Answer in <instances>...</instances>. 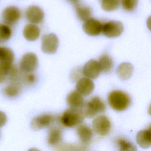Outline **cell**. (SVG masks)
<instances>
[{"label":"cell","mask_w":151,"mask_h":151,"mask_svg":"<svg viewBox=\"0 0 151 151\" xmlns=\"http://www.w3.org/2000/svg\"><path fill=\"white\" fill-rule=\"evenodd\" d=\"M98 62L99 63L101 71L106 73L110 72L114 65L112 58L110 55L107 54H102L100 57Z\"/></svg>","instance_id":"cell-23"},{"label":"cell","mask_w":151,"mask_h":151,"mask_svg":"<svg viewBox=\"0 0 151 151\" xmlns=\"http://www.w3.org/2000/svg\"><path fill=\"white\" fill-rule=\"evenodd\" d=\"M123 30V24L120 21H110L102 24L101 32L109 38H115L120 36Z\"/></svg>","instance_id":"cell-6"},{"label":"cell","mask_w":151,"mask_h":151,"mask_svg":"<svg viewBox=\"0 0 151 151\" xmlns=\"http://www.w3.org/2000/svg\"><path fill=\"white\" fill-rule=\"evenodd\" d=\"M75 10L77 16L80 20L86 21L90 18L92 10L90 6L77 3L75 4Z\"/></svg>","instance_id":"cell-20"},{"label":"cell","mask_w":151,"mask_h":151,"mask_svg":"<svg viewBox=\"0 0 151 151\" xmlns=\"http://www.w3.org/2000/svg\"><path fill=\"white\" fill-rule=\"evenodd\" d=\"M21 17V11L16 6L11 5L3 9L1 13V18L4 24L12 26L15 25Z\"/></svg>","instance_id":"cell-5"},{"label":"cell","mask_w":151,"mask_h":151,"mask_svg":"<svg viewBox=\"0 0 151 151\" xmlns=\"http://www.w3.org/2000/svg\"><path fill=\"white\" fill-rule=\"evenodd\" d=\"M66 101L70 109H81L84 104L83 97L76 90L70 92L67 95Z\"/></svg>","instance_id":"cell-14"},{"label":"cell","mask_w":151,"mask_h":151,"mask_svg":"<svg viewBox=\"0 0 151 151\" xmlns=\"http://www.w3.org/2000/svg\"><path fill=\"white\" fill-rule=\"evenodd\" d=\"M23 35L24 38L29 41H35L40 35L39 27L33 24L26 25L23 29Z\"/></svg>","instance_id":"cell-17"},{"label":"cell","mask_w":151,"mask_h":151,"mask_svg":"<svg viewBox=\"0 0 151 151\" xmlns=\"http://www.w3.org/2000/svg\"><path fill=\"white\" fill-rule=\"evenodd\" d=\"M22 78L24 83L27 84H32L36 80L35 76L32 73H26L23 77H22Z\"/></svg>","instance_id":"cell-30"},{"label":"cell","mask_w":151,"mask_h":151,"mask_svg":"<svg viewBox=\"0 0 151 151\" xmlns=\"http://www.w3.org/2000/svg\"><path fill=\"white\" fill-rule=\"evenodd\" d=\"M68 1H69L70 2H71L73 4H76L78 2L79 0H67Z\"/></svg>","instance_id":"cell-33"},{"label":"cell","mask_w":151,"mask_h":151,"mask_svg":"<svg viewBox=\"0 0 151 151\" xmlns=\"http://www.w3.org/2000/svg\"><path fill=\"white\" fill-rule=\"evenodd\" d=\"M62 140V132L61 130L57 127H53L49 130L47 142L51 146H56Z\"/></svg>","instance_id":"cell-22"},{"label":"cell","mask_w":151,"mask_h":151,"mask_svg":"<svg viewBox=\"0 0 151 151\" xmlns=\"http://www.w3.org/2000/svg\"><path fill=\"white\" fill-rule=\"evenodd\" d=\"M119 146V151H137L134 145L123 138H119L117 141Z\"/></svg>","instance_id":"cell-27"},{"label":"cell","mask_w":151,"mask_h":151,"mask_svg":"<svg viewBox=\"0 0 151 151\" xmlns=\"http://www.w3.org/2000/svg\"><path fill=\"white\" fill-rule=\"evenodd\" d=\"M87 144L81 143H63L61 145L57 151H86Z\"/></svg>","instance_id":"cell-24"},{"label":"cell","mask_w":151,"mask_h":151,"mask_svg":"<svg viewBox=\"0 0 151 151\" xmlns=\"http://www.w3.org/2000/svg\"><path fill=\"white\" fill-rule=\"evenodd\" d=\"M108 102L114 110L121 111L126 110L130 105L132 100L129 95L121 90H113L108 96Z\"/></svg>","instance_id":"cell-1"},{"label":"cell","mask_w":151,"mask_h":151,"mask_svg":"<svg viewBox=\"0 0 151 151\" xmlns=\"http://www.w3.org/2000/svg\"><path fill=\"white\" fill-rule=\"evenodd\" d=\"M38 58L33 52L25 54L19 62V68L23 73H31L33 72L38 66Z\"/></svg>","instance_id":"cell-7"},{"label":"cell","mask_w":151,"mask_h":151,"mask_svg":"<svg viewBox=\"0 0 151 151\" xmlns=\"http://www.w3.org/2000/svg\"><path fill=\"white\" fill-rule=\"evenodd\" d=\"M8 77L12 81H18V80L21 78V76L17 67L12 65L9 67L8 72Z\"/></svg>","instance_id":"cell-29"},{"label":"cell","mask_w":151,"mask_h":151,"mask_svg":"<svg viewBox=\"0 0 151 151\" xmlns=\"http://www.w3.org/2000/svg\"><path fill=\"white\" fill-rule=\"evenodd\" d=\"M106 109V107L104 101L100 97L96 96L84 103L81 110L84 117L92 118L98 113L104 112Z\"/></svg>","instance_id":"cell-2"},{"label":"cell","mask_w":151,"mask_h":151,"mask_svg":"<svg viewBox=\"0 0 151 151\" xmlns=\"http://www.w3.org/2000/svg\"><path fill=\"white\" fill-rule=\"evenodd\" d=\"M9 68L0 63V83L4 82L7 78Z\"/></svg>","instance_id":"cell-31"},{"label":"cell","mask_w":151,"mask_h":151,"mask_svg":"<svg viewBox=\"0 0 151 151\" xmlns=\"http://www.w3.org/2000/svg\"><path fill=\"white\" fill-rule=\"evenodd\" d=\"M92 126L96 133L101 136L108 135L111 129L110 120L105 115H100L94 118L92 122Z\"/></svg>","instance_id":"cell-4"},{"label":"cell","mask_w":151,"mask_h":151,"mask_svg":"<svg viewBox=\"0 0 151 151\" xmlns=\"http://www.w3.org/2000/svg\"><path fill=\"white\" fill-rule=\"evenodd\" d=\"M94 88L93 81L88 78L82 77L78 80L76 84V89L81 95L87 96L90 95Z\"/></svg>","instance_id":"cell-13"},{"label":"cell","mask_w":151,"mask_h":151,"mask_svg":"<svg viewBox=\"0 0 151 151\" xmlns=\"http://www.w3.org/2000/svg\"><path fill=\"white\" fill-rule=\"evenodd\" d=\"M101 28L102 23L93 18L84 21L83 25V31L91 36L99 35L101 32Z\"/></svg>","instance_id":"cell-12"},{"label":"cell","mask_w":151,"mask_h":151,"mask_svg":"<svg viewBox=\"0 0 151 151\" xmlns=\"http://www.w3.org/2000/svg\"><path fill=\"white\" fill-rule=\"evenodd\" d=\"M58 47V39L54 33L44 35L41 40V50L47 54L55 53Z\"/></svg>","instance_id":"cell-8"},{"label":"cell","mask_w":151,"mask_h":151,"mask_svg":"<svg viewBox=\"0 0 151 151\" xmlns=\"http://www.w3.org/2000/svg\"><path fill=\"white\" fill-rule=\"evenodd\" d=\"M22 91V86L19 81H12L6 86L3 92L5 96L9 98L17 97Z\"/></svg>","instance_id":"cell-18"},{"label":"cell","mask_w":151,"mask_h":151,"mask_svg":"<svg viewBox=\"0 0 151 151\" xmlns=\"http://www.w3.org/2000/svg\"><path fill=\"white\" fill-rule=\"evenodd\" d=\"M116 71L117 75L122 80H127L132 76L133 67L129 63H123L118 66Z\"/></svg>","instance_id":"cell-21"},{"label":"cell","mask_w":151,"mask_h":151,"mask_svg":"<svg viewBox=\"0 0 151 151\" xmlns=\"http://www.w3.org/2000/svg\"><path fill=\"white\" fill-rule=\"evenodd\" d=\"M120 0H102L101 3V8L108 12L116 10L119 6Z\"/></svg>","instance_id":"cell-26"},{"label":"cell","mask_w":151,"mask_h":151,"mask_svg":"<svg viewBox=\"0 0 151 151\" xmlns=\"http://www.w3.org/2000/svg\"><path fill=\"white\" fill-rule=\"evenodd\" d=\"M84 117L81 109H69L63 113L60 117V122L65 127H73L81 123Z\"/></svg>","instance_id":"cell-3"},{"label":"cell","mask_w":151,"mask_h":151,"mask_svg":"<svg viewBox=\"0 0 151 151\" xmlns=\"http://www.w3.org/2000/svg\"><path fill=\"white\" fill-rule=\"evenodd\" d=\"M54 120V116L51 114H41L32 119L31 126L34 130H38L50 126Z\"/></svg>","instance_id":"cell-9"},{"label":"cell","mask_w":151,"mask_h":151,"mask_svg":"<svg viewBox=\"0 0 151 151\" xmlns=\"http://www.w3.org/2000/svg\"><path fill=\"white\" fill-rule=\"evenodd\" d=\"M7 122V116L5 112L0 111V128L3 127Z\"/></svg>","instance_id":"cell-32"},{"label":"cell","mask_w":151,"mask_h":151,"mask_svg":"<svg viewBox=\"0 0 151 151\" xmlns=\"http://www.w3.org/2000/svg\"><path fill=\"white\" fill-rule=\"evenodd\" d=\"M28 151H41V150H40L39 149H38L37 148H31Z\"/></svg>","instance_id":"cell-34"},{"label":"cell","mask_w":151,"mask_h":151,"mask_svg":"<svg viewBox=\"0 0 151 151\" xmlns=\"http://www.w3.org/2000/svg\"><path fill=\"white\" fill-rule=\"evenodd\" d=\"M120 3L126 11L132 12L136 8L138 0H120Z\"/></svg>","instance_id":"cell-28"},{"label":"cell","mask_w":151,"mask_h":151,"mask_svg":"<svg viewBox=\"0 0 151 151\" xmlns=\"http://www.w3.org/2000/svg\"><path fill=\"white\" fill-rule=\"evenodd\" d=\"M151 130L150 127L145 130L139 131L136 135V141L142 148L147 149L151 145Z\"/></svg>","instance_id":"cell-16"},{"label":"cell","mask_w":151,"mask_h":151,"mask_svg":"<svg viewBox=\"0 0 151 151\" xmlns=\"http://www.w3.org/2000/svg\"><path fill=\"white\" fill-rule=\"evenodd\" d=\"M12 34V31L9 26L0 23V43H4L8 41Z\"/></svg>","instance_id":"cell-25"},{"label":"cell","mask_w":151,"mask_h":151,"mask_svg":"<svg viewBox=\"0 0 151 151\" xmlns=\"http://www.w3.org/2000/svg\"><path fill=\"white\" fill-rule=\"evenodd\" d=\"M14 53L12 50L6 47H0V63L9 68L14 61Z\"/></svg>","instance_id":"cell-15"},{"label":"cell","mask_w":151,"mask_h":151,"mask_svg":"<svg viewBox=\"0 0 151 151\" xmlns=\"http://www.w3.org/2000/svg\"><path fill=\"white\" fill-rule=\"evenodd\" d=\"M25 17L31 24H39L41 22L44 17L43 10L38 6L31 5L25 11Z\"/></svg>","instance_id":"cell-11"},{"label":"cell","mask_w":151,"mask_h":151,"mask_svg":"<svg viewBox=\"0 0 151 151\" xmlns=\"http://www.w3.org/2000/svg\"><path fill=\"white\" fill-rule=\"evenodd\" d=\"M77 134L81 143L87 144L92 139L93 131L87 124H81L77 129Z\"/></svg>","instance_id":"cell-19"},{"label":"cell","mask_w":151,"mask_h":151,"mask_svg":"<svg viewBox=\"0 0 151 151\" xmlns=\"http://www.w3.org/2000/svg\"><path fill=\"white\" fill-rule=\"evenodd\" d=\"M101 71L100 66L97 61L91 60L87 61L82 69L83 74L88 78L94 79L99 77Z\"/></svg>","instance_id":"cell-10"}]
</instances>
